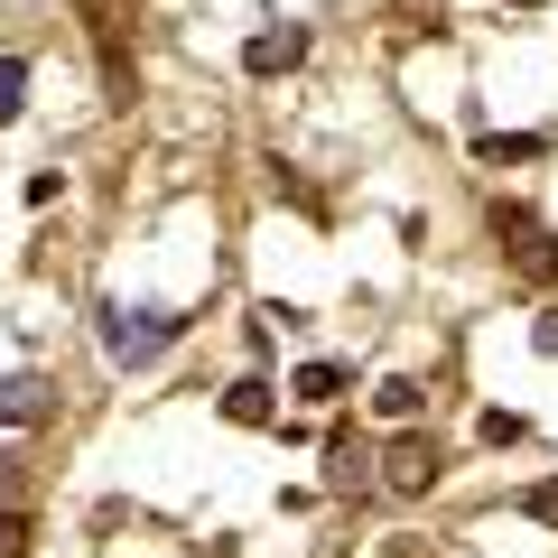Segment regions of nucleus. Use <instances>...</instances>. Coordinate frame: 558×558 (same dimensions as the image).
Returning a JSON list of instances; mask_svg holds the SVG:
<instances>
[{
    "instance_id": "f257e3e1",
    "label": "nucleus",
    "mask_w": 558,
    "mask_h": 558,
    "mask_svg": "<svg viewBox=\"0 0 558 558\" xmlns=\"http://www.w3.org/2000/svg\"><path fill=\"white\" fill-rule=\"evenodd\" d=\"M178 336H186V317H159V307H102V354L112 363H159Z\"/></svg>"
},
{
    "instance_id": "f03ea898",
    "label": "nucleus",
    "mask_w": 558,
    "mask_h": 558,
    "mask_svg": "<svg viewBox=\"0 0 558 558\" xmlns=\"http://www.w3.org/2000/svg\"><path fill=\"white\" fill-rule=\"evenodd\" d=\"M494 242H502V260L521 279H558V242H549V223L531 205H494Z\"/></svg>"
},
{
    "instance_id": "7ed1b4c3",
    "label": "nucleus",
    "mask_w": 558,
    "mask_h": 558,
    "mask_svg": "<svg viewBox=\"0 0 558 558\" xmlns=\"http://www.w3.org/2000/svg\"><path fill=\"white\" fill-rule=\"evenodd\" d=\"M447 475V457H438V438H418V428H400L391 447H381V494H428V484Z\"/></svg>"
},
{
    "instance_id": "20e7f679",
    "label": "nucleus",
    "mask_w": 558,
    "mask_h": 558,
    "mask_svg": "<svg viewBox=\"0 0 558 558\" xmlns=\"http://www.w3.org/2000/svg\"><path fill=\"white\" fill-rule=\"evenodd\" d=\"M299 65H307V28H260V38L242 47V75H260V84L299 75Z\"/></svg>"
},
{
    "instance_id": "39448f33",
    "label": "nucleus",
    "mask_w": 558,
    "mask_h": 558,
    "mask_svg": "<svg viewBox=\"0 0 558 558\" xmlns=\"http://www.w3.org/2000/svg\"><path fill=\"white\" fill-rule=\"evenodd\" d=\"M326 484H336V494H363V484H373V447H363L354 428L326 438Z\"/></svg>"
},
{
    "instance_id": "423d86ee",
    "label": "nucleus",
    "mask_w": 558,
    "mask_h": 558,
    "mask_svg": "<svg viewBox=\"0 0 558 558\" xmlns=\"http://www.w3.org/2000/svg\"><path fill=\"white\" fill-rule=\"evenodd\" d=\"M47 410H57V391H47L38 373H10V381H0V418H10V428H38Z\"/></svg>"
},
{
    "instance_id": "0eeeda50",
    "label": "nucleus",
    "mask_w": 558,
    "mask_h": 558,
    "mask_svg": "<svg viewBox=\"0 0 558 558\" xmlns=\"http://www.w3.org/2000/svg\"><path fill=\"white\" fill-rule=\"evenodd\" d=\"M223 418H233V428H270V418H279L270 381H233V391H223Z\"/></svg>"
},
{
    "instance_id": "6e6552de",
    "label": "nucleus",
    "mask_w": 558,
    "mask_h": 558,
    "mask_svg": "<svg viewBox=\"0 0 558 558\" xmlns=\"http://www.w3.org/2000/svg\"><path fill=\"white\" fill-rule=\"evenodd\" d=\"M539 149H549V140H539V131H484V140H475V159H484V168H512V159H539Z\"/></svg>"
},
{
    "instance_id": "1a4fd4ad",
    "label": "nucleus",
    "mask_w": 558,
    "mask_h": 558,
    "mask_svg": "<svg viewBox=\"0 0 558 558\" xmlns=\"http://www.w3.org/2000/svg\"><path fill=\"white\" fill-rule=\"evenodd\" d=\"M289 391H299L307 410H336V400H344V363H299V381H289Z\"/></svg>"
},
{
    "instance_id": "9d476101",
    "label": "nucleus",
    "mask_w": 558,
    "mask_h": 558,
    "mask_svg": "<svg viewBox=\"0 0 558 558\" xmlns=\"http://www.w3.org/2000/svg\"><path fill=\"white\" fill-rule=\"evenodd\" d=\"M373 400H381V418H418V400H428V391H418L410 373H391V381H381Z\"/></svg>"
},
{
    "instance_id": "9b49d317",
    "label": "nucleus",
    "mask_w": 558,
    "mask_h": 558,
    "mask_svg": "<svg viewBox=\"0 0 558 558\" xmlns=\"http://www.w3.org/2000/svg\"><path fill=\"white\" fill-rule=\"evenodd\" d=\"M20 112H28V65L0 57V121H20Z\"/></svg>"
},
{
    "instance_id": "f8f14e48",
    "label": "nucleus",
    "mask_w": 558,
    "mask_h": 558,
    "mask_svg": "<svg viewBox=\"0 0 558 558\" xmlns=\"http://www.w3.org/2000/svg\"><path fill=\"white\" fill-rule=\"evenodd\" d=\"M475 428H484V447H521V438H531V418H521V410H484Z\"/></svg>"
},
{
    "instance_id": "ddd939ff",
    "label": "nucleus",
    "mask_w": 558,
    "mask_h": 558,
    "mask_svg": "<svg viewBox=\"0 0 558 558\" xmlns=\"http://www.w3.org/2000/svg\"><path fill=\"white\" fill-rule=\"evenodd\" d=\"M28 539H38V521H28V512H0V558H28Z\"/></svg>"
},
{
    "instance_id": "4468645a",
    "label": "nucleus",
    "mask_w": 558,
    "mask_h": 558,
    "mask_svg": "<svg viewBox=\"0 0 558 558\" xmlns=\"http://www.w3.org/2000/svg\"><path fill=\"white\" fill-rule=\"evenodd\" d=\"M521 512H531V521H549V531H558V484H531V494H521Z\"/></svg>"
},
{
    "instance_id": "2eb2a0df",
    "label": "nucleus",
    "mask_w": 558,
    "mask_h": 558,
    "mask_svg": "<svg viewBox=\"0 0 558 558\" xmlns=\"http://www.w3.org/2000/svg\"><path fill=\"white\" fill-rule=\"evenodd\" d=\"M512 10H539V0H512Z\"/></svg>"
}]
</instances>
